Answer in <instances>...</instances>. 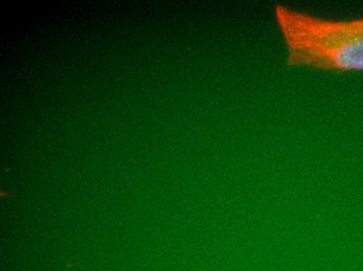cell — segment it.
Segmentation results:
<instances>
[{"mask_svg":"<svg viewBox=\"0 0 363 271\" xmlns=\"http://www.w3.org/2000/svg\"><path fill=\"white\" fill-rule=\"evenodd\" d=\"M274 16L289 67L363 72V17L326 19L277 4Z\"/></svg>","mask_w":363,"mask_h":271,"instance_id":"1","label":"cell"}]
</instances>
